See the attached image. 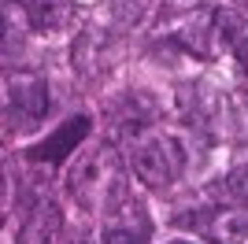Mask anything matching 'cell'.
Here are the masks:
<instances>
[{
  "label": "cell",
  "instance_id": "cell-3",
  "mask_svg": "<svg viewBox=\"0 0 248 244\" xmlns=\"http://www.w3.org/2000/svg\"><path fill=\"white\" fill-rule=\"evenodd\" d=\"M52 107L48 96V81L33 71H15L8 74V107H4V119H8V133H30L45 122Z\"/></svg>",
  "mask_w": 248,
  "mask_h": 244
},
{
  "label": "cell",
  "instance_id": "cell-9",
  "mask_svg": "<svg viewBox=\"0 0 248 244\" xmlns=\"http://www.w3.org/2000/svg\"><path fill=\"white\" fill-rule=\"evenodd\" d=\"M215 200L218 203H233V207H248V148H241L230 159L226 174L215 182Z\"/></svg>",
  "mask_w": 248,
  "mask_h": 244
},
{
  "label": "cell",
  "instance_id": "cell-5",
  "mask_svg": "<svg viewBox=\"0 0 248 244\" xmlns=\"http://www.w3.org/2000/svg\"><path fill=\"white\" fill-rule=\"evenodd\" d=\"M152 226H148L145 207L134 200L130 193H123L115 203L104 207V233L100 244H145Z\"/></svg>",
  "mask_w": 248,
  "mask_h": 244
},
{
  "label": "cell",
  "instance_id": "cell-8",
  "mask_svg": "<svg viewBox=\"0 0 248 244\" xmlns=\"http://www.w3.org/2000/svg\"><path fill=\"white\" fill-rule=\"evenodd\" d=\"M215 37L222 41V48L237 60V67L248 74V15L226 8L215 15Z\"/></svg>",
  "mask_w": 248,
  "mask_h": 244
},
{
  "label": "cell",
  "instance_id": "cell-12",
  "mask_svg": "<svg viewBox=\"0 0 248 244\" xmlns=\"http://www.w3.org/2000/svg\"><path fill=\"white\" fill-rule=\"evenodd\" d=\"M119 4H141V0H119Z\"/></svg>",
  "mask_w": 248,
  "mask_h": 244
},
{
  "label": "cell",
  "instance_id": "cell-6",
  "mask_svg": "<svg viewBox=\"0 0 248 244\" xmlns=\"http://www.w3.org/2000/svg\"><path fill=\"white\" fill-rule=\"evenodd\" d=\"M89 130H93V119H89V115H74V119H67L56 133H48L41 144H33L30 159L33 163H63L67 155H74L82 148V141L89 137Z\"/></svg>",
  "mask_w": 248,
  "mask_h": 244
},
{
  "label": "cell",
  "instance_id": "cell-10",
  "mask_svg": "<svg viewBox=\"0 0 248 244\" xmlns=\"http://www.w3.org/2000/svg\"><path fill=\"white\" fill-rule=\"evenodd\" d=\"M22 8H26V19L33 30H56L67 22L71 4L67 0H22Z\"/></svg>",
  "mask_w": 248,
  "mask_h": 244
},
{
  "label": "cell",
  "instance_id": "cell-13",
  "mask_svg": "<svg viewBox=\"0 0 248 244\" xmlns=\"http://www.w3.org/2000/svg\"><path fill=\"white\" fill-rule=\"evenodd\" d=\"M8 4H22V0H8Z\"/></svg>",
  "mask_w": 248,
  "mask_h": 244
},
{
  "label": "cell",
  "instance_id": "cell-1",
  "mask_svg": "<svg viewBox=\"0 0 248 244\" xmlns=\"http://www.w3.org/2000/svg\"><path fill=\"white\" fill-rule=\"evenodd\" d=\"M126 159H130L134 178L148 189H170L182 178V167H186L182 144L167 130H155V126H141L137 133H130Z\"/></svg>",
  "mask_w": 248,
  "mask_h": 244
},
{
  "label": "cell",
  "instance_id": "cell-4",
  "mask_svg": "<svg viewBox=\"0 0 248 244\" xmlns=\"http://www.w3.org/2000/svg\"><path fill=\"white\" fill-rule=\"evenodd\" d=\"M178 226H189L193 233L207 237L215 244H241L248 241V214L233 203H215V207H197L193 214H178Z\"/></svg>",
  "mask_w": 248,
  "mask_h": 244
},
{
  "label": "cell",
  "instance_id": "cell-2",
  "mask_svg": "<svg viewBox=\"0 0 248 244\" xmlns=\"http://www.w3.org/2000/svg\"><path fill=\"white\" fill-rule=\"evenodd\" d=\"M67 189L82 207L96 211V207H108L119 196L126 193L123 185V167H119V155L111 148H93V152H82L74 159L71 174H67Z\"/></svg>",
  "mask_w": 248,
  "mask_h": 244
},
{
  "label": "cell",
  "instance_id": "cell-11",
  "mask_svg": "<svg viewBox=\"0 0 248 244\" xmlns=\"http://www.w3.org/2000/svg\"><path fill=\"white\" fill-rule=\"evenodd\" d=\"M170 244H197V241H170Z\"/></svg>",
  "mask_w": 248,
  "mask_h": 244
},
{
  "label": "cell",
  "instance_id": "cell-7",
  "mask_svg": "<svg viewBox=\"0 0 248 244\" xmlns=\"http://www.w3.org/2000/svg\"><path fill=\"white\" fill-rule=\"evenodd\" d=\"M60 226H63L60 207H56L48 196H41V200L26 211V222H22V229H19V244H56Z\"/></svg>",
  "mask_w": 248,
  "mask_h": 244
}]
</instances>
